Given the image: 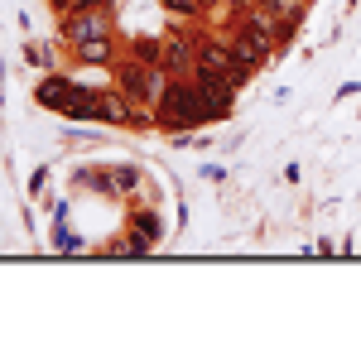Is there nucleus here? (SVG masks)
I'll return each mask as SVG.
<instances>
[{"instance_id": "11", "label": "nucleus", "mask_w": 361, "mask_h": 337, "mask_svg": "<svg viewBox=\"0 0 361 337\" xmlns=\"http://www.w3.org/2000/svg\"><path fill=\"white\" fill-rule=\"evenodd\" d=\"M164 10H169V15H178V20H197V15H202L197 0H164Z\"/></svg>"}, {"instance_id": "13", "label": "nucleus", "mask_w": 361, "mask_h": 337, "mask_svg": "<svg viewBox=\"0 0 361 337\" xmlns=\"http://www.w3.org/2000/svg\"><path fill=\"white\" fill-rule=\"evenodd\" d=\"M197 5H202V10H212V5H217V0H197Z\"/></svg>"}, {"instance_id": "14", "label": "nucleus", "mask_w": 361, "mask_h": 337, "mask_svg": "<svg viewBox=\"0 0 361 337\" xmlns=\"http://www.w3.org/2000/svg\"><path fill=\"white\" fill-rule=\"evenodd\" d=\"M63 5H68V0H54V10H63Z\"/></svg>"}, {"instance_id": "1", "label": "nucleus", "mask_w": 361, "mask_h": 337, "mask_svg": "<svg viewBox=\"0 0 361 337\" xmlns=\"http://www.w3.org/2000/svg\"><path fill=\"white\" fill-rule=\"evenodd\" d=\"M207 121H217V111H212V102L197 92L193 78H169V82L159 87V97H154V125H159V130L183 135V130L207 125Z\"/></svg>"}, {"instance_id": "7", "label": "nucleus", "mask_w": 361, "mask_h": 337, "mask_svg": "<svg viewBox=\"0 0 361 337\" xmlns=\"http://www.w3.org/2000/svg\"><path fill=\"white\" fill-rule=\"evenodd\" d=\"M73 58H78V63H116V34L78 39V44H73Z\"/></svg>"}, {"instance_id": "5", "label": "nucleus", "mask_w": 361, "mask_h": 337, "mask_svg": "<svg viewBox=\"0 0 361 337\" xmlns=\"http://www.w3.org/2000/svg\"><path fill=\"white\" fill-rule=\"evenodd\" d=\"M140 102L135 97H126L121 87H106V92H97V121H106V125H135L140 121V111H135Z\"/></svg>"}, {"instance_id": "9", "label": "nucleus", "mask_w": 361, "mask_h": 337, "mask_svg": "<svg viewBox=\"0 0 361 337\" xmlns=\"http://www.w3.org/2000/svg\"><path fill=\"white\" fill-rule=\"evenodd\" d=\"M130 54H135L140 63H149V68H164V39H135Z\"/></svg>"}, {"instance_id": "2", "label": "nucleus", "mask_w": 361, "mask_h": 337, "mask_svg": "<svg viewBox=\"0 0 361 337\" xmlns=\"http://www.w3.org/2000/svg\"><path fill=\"white\" fill-rule=\"evenodd\" d=\"M111 73H116V87H121L126 97H135V102H149V106H154L159 87L169 82V73H164V68H149V63H140L135 54H130V58H116V63H111Z\"/></svg>"}, {"instance_id": "6", "label": "nucleus", "mask_w": 361, "mask_h": 337, "mask_svg": "<svg viewBox=\"0 0 361 337\" xmlns=\"http://www.w3.org/2000/svg\"><path fill=\"white\" fill-rule=\"evenodd\" d=\"M73 87H78L73 78H63V73H49V78H39V87H34V102L63 116V106H68V97H73Z\"/></svg>"}, {"instance_id": "8", "label": "nucleus", "mask_w": 361, "mask_h": 337, "mask_svg": "<svg viewBox=\"0 0 361 337\" xmlns=\"http://www.w3.org/2000/svg\"><path fill=\"white\" fill-rule=\"evenodd\" d=\"M63 116L68 121H97V92L92 87H73V97H68V106H63Z\"/></svg>"}, {"instance_id": "10", "label": "nucleus", "mask_w": 361, "mask_h": 337, "mask_svg": "<svg viewBox=\"0 0 361 337\" xmlns=\"http://www.w3.org/2000/svg\"><path fill=\"white\" fill-rule=\"evenodd\" d=\"M260 5H265V10H275L279 20L299 25V20H304V5H308V0H260Z\"/></svg>"}, {"instance_id": "3", "label": "nucleus", "mask_w": 361, "mask_h": 337, "mask_svg": "<svg viewBox=\"0 0 361 337\" xmlns=\"http://www.w3.org/2000/svg\"><path fill=\"white\" fill-rule=\"evenodd\" d=\"M58 34H63L68 44H78V39H102V34H116L111 5H102V10H68V15H58Z\"/></svg>"}, {"instance_id": "4", "label": "nucleus", "mask_w": 361, "mask_h": 337, "mask_svg": "<svg viewBox=\"0 0 361 337\" xmlns=\"http://www.w3.org/2000/svg\"><path fill=\"white\" fill-rule=\"evenodd\" d=\"M188 78H193V82H197V92H202V97L212 102L217 121H226V116H231V106H236V82H231L226 73H212V68H202V63H197V68L188 73Z\"/></svg>"}, {"instance_id": "12", "label": "nucleus", "mask_w": 361, "mask_h": 337, "mask_svg": "<svg viewBox=\"0 0 361 337\" xmlns=\"http://www.w3.org/2000/svg\"><path fill=\"white\" fill-rule=\"evenodd\" d=\"M29 63L44 68V73H54V49L49 44H29Z\"/></svg>"}]
</instances>
